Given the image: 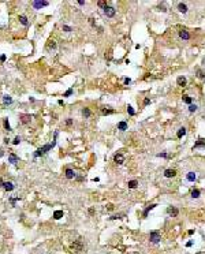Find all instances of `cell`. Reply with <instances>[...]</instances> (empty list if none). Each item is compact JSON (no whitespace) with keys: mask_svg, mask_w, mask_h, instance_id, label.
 I'll return each mask as SVG.
<instances>
[{"mask_svg":"<svg viewBox=\"0 0 205 254\" xmlns=\"http://www.w3.org/2000/svg\"><path fill=\"white\" fill-rule=\"evenodd\" d=\"M156 206H157L156 204H152V205H149V206H148V208H146L145 210H144V217H146V216H148V213H149L150 210H152V209H155Z\"/></svg>","mask_w":205,"mask_h":254,"instance_id":"17","label":"cell"},{"mask_svg":"<svg viewBox=\"0 0 205 254\" xmlns=\"http://www.w3.org/2000/svg\"><path fill=\"white\" fill-rule=\"evenodd\" d=\"M48 48L49 49H55L56 48V42L53 41V40H51V41L48 42Z\"/></svg>","mask_w":205,"mask_h":254,"instance_id":"29","label":"cell"},{"mask_svg":"<svg viewBox=\"0 0 205 254\" xmlns=\"http://www.w3.org/2000/svg\"><path fill=\"white\" fill-rule=\"evenodd\" d=\"M130 82H131V79H130V78H126V79H125V84L126 85H129Z\"/></svg>","mask_w":205,"mask_h":254,"instance_id":"42","label":"cell"},{"mask_svg":"<svg viewBox=\"0 0 205 254\" xmlns=\"http://www.w3.org/2000/svg\"><path fill=\"white\" fill-rule=\"evenodd\" d=\"M63 30L67 31V33H70V31H73V29L70 28V26H67V25H63Z\"/></svg>","mask_w":205,"mask_h":254,"instance_id":"32","label":"cell"},{"mask_svg":"<svg viewBox=\"0 0 205 254\" xmlns=\"http://www.w3.org/2000/svg\"><path fill=\"white\" fill-rule=\"evenodd\" d=\"M183 101H185V103H186V104L191 105V98L189 97V96H183Z\"/></svg>","mask_w":205,"mask_h":254,"instance_id":"30","label":"cell"},{"mask_svg":"<svg viewBox=\"0 0 205 254\" xmlns=\"http://www.w3.org/2000/svg\"><path fill=\"white\" fill-rule=\"evenodd\" d=\"M178 10L181 11V12H183V14H186V12H187V6L183 4V3H179L178 4Z\"/></svg>","mask_w":205,"mask_h":254,"instance_id":"16","label":"cell"},{"mask_svg":"<svg viewBox=\"0 0 205 254\" xmlns=\"http://www.w3.org/2000/svg\"><path fill=\"white\" fill-rule=\"evenodd\" d=\"M19 118H21V123H22V124H28V123L31 120V116L30 115H26V113H22Z\"/></svg>","mask_w":205,"mask_h":254,"instance_id":"8","label":"cell"},{"mask_svg":"<svg viewBox=\"0 0 205 254\" xmlns=\"http://www.w3.org/2000/svg\"><path fill=\"white\" fill-rule=\"evenodd\" d=\"M71 94H73V89H68V90H67L66 93H64V96H63V97H70Z\"/></svg>","mask_w":205,"mask_h":254,"instance_id":"33","label":"cell"},{"mask_svg":"<svg viewBox=\"0 0 205 254\" xmlns=\"http://www.w3.org/2000/svg\"><path fill=\"white\" fill-rule=\"evenodd\" d=\"M114 109H107V108H103V109H101V113H103V115H111V113H114Z\"/></svg>","mask_w":205,"mask_h":254,"instance_id":"26","label":"cell"},{"mask_svg":"<svg viewBox=\"0 0 205 254\" xmlns=\"http://www.w3.org/2000/svg\"><path fill=\"white\" fill-rule=\"evenodd\" d=\"M71 250L75 251V253H79V251L84 250V243H82V240H81V239L74 240V243L71 245Z\"/></svg>","mask_w":205,"mask_h":254,"instance_id":"2","label":"cell"},{"mask_svg":"<svg viewBox=\"0 0 205 254\" xmlns=\"http://www.w3.org/2000/svg\"><path fill=\"white\" fill-rule=\"evenodd\" d=\"M63 217V210H56L55 213H53V219L55 220H59Z\"/></svg>","mask_w":205,"mask_h":254,"instance_id":"20","label":"cell"},{"mask_svg":"<svg viewBox=\"0 0 205 254\" xmlns=\"http://www.w3.org/2000/svg\"><path fill=\"white\" fill-rule=\"evenodd\" d=\"M157 156H159V157H168V154L167 153H159Z\"/></svg>","mask_w":205,"mask_h":254,"instance_id":"41","label":"cell"},{"mask_svg":"<svg viewBox=\"0 0 205 254\" xmlns=\"http://www.w3.org/2000/svg\"><path fill=\"white\" fill-rule=\"evenodd\" d=\"M82 115H84L85 118H89V116L92 115L90 109H89V108H84V109H82Z\"/></svg>","mask_w":205,"mask_h":254,"instance_id":"24","label":"cell"},{"mask_svg":"<svg viewBox=\"0 0 205 254\" xmlns=\"http://www.w3.org/2000/svg\"><path fill=\"white\" fill-rule=\"evenodd\" d=\"M56 137H58V131L55 132V135H53V141H52V143H48V145H44L42 148H40V149H37L36 150V153H34V157H38V156H44V154L47 153V152H49V150L52 149L53 146L56 145Z\"/></svg>","mask_w":205,"mask_h":254,"instance_id":"1","label":"cell"},{"mask_svg":"<svg viewBox=\"0 0 205 254\" xmlns=\"http://www.w3.org/2000/svg\"><path fill=\"white\" fill-rule=\"evenodd\" d=\"M167 213L171 216V217H176L178 213H179V210H178L176 208H174V206H170V208L167 209Z\"/></svg>","mask_w":205,"mask_h":254,"instance_id":"6","label":"cell"},{"mask_svg":"<svg viewBox=\"0 0 205 254\" xmlns=\"http://www.w3.org/2000/svg\"><path fill=\"white\" fill-rule=\"evenodd\" d=\"M189 111H190V112H195V111H197V105H194V104L189 105Z\"/></svg>","mask_w":205,"mask_h":254,"instance_id":"31","label":"cell"},{"mask_svg":"<svg viewBox=\"0 0 205 254\" xmlns=\"http://www.w3.org/2000/svg\"><path fill=\"white\" fill-rule=\"evenodd\" d=\"M3 103L6 105H10V104H12V98L10 96H3Z\"/></svg>","mask_w":205,"mask_h":254,"instance_id":"19","label":"cell"},{"mask_svg":"<svg viewBox=\"0 0 205 254\" xmlns=\"http://www.w3.org/2000/svg\"><path fill=\"white\" fill-rule=\"evenodd\" d=\"M149 238H150V242H153V243H159L160 239H161V238H160V234L157 232V231H152Z\"/></svg>","mask_w":205,"mask_h":254,"instance_id":"4","label":"cell"},{"mask_svg":"<svg viewBox=\"0 0 205 254\" xmlns=\"http://www.w3.org/2000/svg\"><path fill=\"white\" fill-rule=\"evenodd\" d=\"M66 124L67 126H71V124H73V120H71V119H67V120H66Z\"/></svg>","mask_w":205,"mask_h":254,"instance_id":"39","label":"cell"},{"mask_svg":"<svg viewBox=\"0 0 205 254\" xmlns=\"http://www.w3.org/2000/svg\"><path fill=\"white\" fill-rule=\"evenodd\" d=\"M115 8L114 7H109V6H107V7L104 8V14L107 15L108 18H112V17H115Z\"/></svg>","mask_w":205,"mask_h":254,"instance_id":"5","label":"cell"},{"mask_svg":"<svg viewBox=\"0 0 205 254\" xmlns=\"http://www.w3.org/2000/svg\"><path fill=\"white\" fill-rule=\"evenodd\" d=\"M3 183H4V182L1 180V178H0V187H3Z\"/></svg>","mask_w":205,"mask_h":254,"instance_id":"48","label":"cell"},{"mask_svg":"<svg viewBox=\"0 0 205 254\" xmlns=\"http://www.w3.org/2000/svg\"><path fill=\"white\" fill-rule=\"evenodd\" d=\"M78 4H79V6H84V4H85V1H82V0H79V1H78Z\"/></svg>","mask_w":205,"mask_h":254,"instance_id":"46","label":"cell"},{"mask_svg":"<svg viewBox=\"0 0 205 254\" xmlns=\"http://www.w3.org/2000/svg\"><path fill=\"white\" fill-rule=\"evenodd\" d=\"M122 217H125V215H115V216H112L111 219L112 220H116V219H122Z\"/></svg>","mask_w":205,"mask_h":254,"instance_id":"36","label":"cell"},{"mask_svg":"<svg viewBox=\"0 0 205 254\" xmlns=\"http://www.w3.org/2000/svg\"><path fill=\"white\" fill-rule=\"evenodd\" d=\"M186 178H187V180H189V182H194V180H195V178H197V175H195L194 172H189Z\"/></svg>","mask_w":205,"mask_h":254,"instance_id":"21","label":"cell"},{"mask_svg":"<svg viewBox=\"0 0 205 254\" xmlns=\"http://www.w3.org/2000/svg\"><path fill=\"white\" fill-rule=\"evenodd\" d=\"M176 84L179 85V86H186L187 81H186V78H185V77H179V78L176 79Z\"/></svg>","mask_w":205,"mask_h":254,"instance_id":"15","label":"cell"},{"mask_svg":"<svg viewBox=\"0 0 205 254\" xmlns=\"http://www.w3.org/2000/svg\"><path fill=\"white\" fill-rule=\"evenodd\" d=\"M197 74H198V77H200V78H204V74H202V71H201V70H198V71H197Z\"/></svg>","mask_w":205,"mask_h":254,"instance_id":"38","label":"cell"},{"mask_svg":"<svg viewBox=\"0 0 205 254\" xmlns=\"http://www.w3.org/2000/svg\"><path fill=\"white\" fill-rule=\"evenodd\" d=\"M107 209H108V210H112V209H114V205H112V204H108V205H107Z\"/></svg>","mask_w":205,"mask_h":254,"instance_id":"40","label":"cell"},{"mask_svg":"<svg viewBox=\"0 0 205 254\" xmlns=\"http://www.w3.org/2000/svg\"><path fill=\"white\" fill-rule=\"evenodd\" d=\"M127 127H129V126H127V123H126V122H119L118 123V130H120V131H126Z\"/></svg>","mask_w":205,"mask_h":254,"instance_id":"14","label":"cell"},{"mask_svg":"<svg viewBox=\"0 0 205 254\" xmlns=\"http://www.w3.org/2000/svg\"><path fill=\"white\" fill-rule=\"evenodd\" d=\"M160 11H163V12H166V11H167V10H166V7H164V6H161V7H160Z\"/></svg>","mask_w":205,"mask_h":254,"instance_id":"45","label":"cell"},{"mask_svg":"<svg viewBox=\"0 0 205 254\" xmlns=\"http://www.w3.org/2000/svg\"><path fill=\"white\" fill-rule=\"evenodd\" d=\"M89 213H90V215H93V213H94V210H93V208H90V209H89Z\"/></svg>","mask_w":205,"mask_h":254,"instance_id":"47","label":"cell"},{"mask_svg":"<svg viewBox=\"0 0 205 254\" xmlns=\"http://www.w3.org/2000/svg\"><path fill=\"white\" fill-rule=\"evenodd\" d=\"M19 22H21L23 26H28L29 22H28V18L25 17V15H19Z\"/></svg>","mask_w":205,"mask_h":254,"instance_id":"18","label":"cell"},{"mask_svg":"<svg viewBox=\"0 0 205 254\" xmlns=\"http://www.w3.org/2000/svg\"><path fill=\"white\" fill-rule=\"evenodd\" d=\"M19 142H21V138H19V137H15L14 141H12V143H14V145H19Z\"/></svg>","mask_w":205,"mask_h":254,"instance_id":"34","label":"cell"},{"mask_svg":"<svg viewBox=\"0 0 205 254\" xmlns=\"http://www.w3.org/2000/svg\"><path fill=\"white\" fill-rule=\"evenodd\" d=\"M149 103H150V100H149V98H145V101H144V104H145V105H148V104H149Z\"/></svg>","mask_w":205,"mask_h":254,"instance_id":"43","label":"cell"},{"mask_svg":"<svg viewBox=\"0 0 205 254\" xmlns=\"http://www.w3.org/2000/svg\"><path fill=\"white\" fill-rule=\"evenodd\" d=\"M127 112H129V115H131V116L134 115V113H136V112H134V109H133V108L130 107V105L127 107Z\"/></svg>","mask_w":205,"mask_h":254,"instance_id":"35","label":"cell"},{"mask_svg":"<svg viewBox=\"0 0 205 254\" xmlns=\"http://www.w3.org/2000/svg\"><path fill=\"white\" fill-rule=\"evenodd\" d=\"M179 37L182 40H190V33L187 30H181L179 31Z\"/></svg>","mask_w":205,"mask_h":254,"instance_id":"11","label":"cell"},{"mask_svg":"<svg viewBox=\"0 0 205 254\" xmlns=\"http://www.w3.org/2000/svg\"><path fill=\"white\" fill-rule=\"evenodd\" d=\"M66 178L67 179H74L75 178V174H74V171L71 168H67L66 169Z\"/></svg>","mask_w":205,"mask_h":254,"instance_id":"13","label":"cell"},{"mask_svg":"<svg viewBox=\"0 0 205 254\" xmlns=\"http://www.w3.org/2000/svg\"><path fill=\"white\" fill-rule=\"evenodd\" d=\"M3 123H4V129L7 130V131H11V126H10V123H8V119H4Z\"/></svg>","mask_w":205,"mask_h":254,"instance_id":"28","label":"cell"},{"mask_svg":"<svg viewBox=\"0 0 205 254\" xmlns=\"http://www.w3.org/2000/svg\"><path fill=\"white\" fill-rule=\"evenodd\" d=\"M98 7H103V8H105L107 7V3H105V1H98Z\"/></svg>","mask_w":205,"mask_h":254,"instance_id":"37","label":"cell"},{"mask_svg":"<svg viewBox=\"0 0 205 254\" xmlns=\"http://www.w3.org/2000/svg\"><path fill=\"white\" fill-rule=\"evenodd\" d=\"M201 146H205V141L204 139H198L197 142L194 143V148H201Z\"/></svg>","mask_w":205,"mask_h":254,"instance_id":"25","label":"cell"},{"mask_svg":"<svg viewBox=\"0 0 205 254\" xmlns=\"http://www.w3.org/2000/svg\"><path fill=\"white\" fill-rule=\"evenodd\" d=\"M200 194H201V193H200L198 188H193V190H191V197H193V198H198Z\"/></svg>","mask_w":205,"mask_h":254,"instance_id":"22","label":"cell"},{"mask_svg":"<svg viewBox=\"0 0 205 254\" xmlns=\"http://www.w3.org/2000/svg\"><path fill=\"white\" fill-rule=\"evenodd\" d=\"M48 4H49V1H45V0H44V1H37V0H36V1L31 3V6H33L34 10H41L42 7H47Z\"/></svg>","mask_w":205,"mask_h":254,"instance_id":"3","label":"cell"},{"mask_svg":"<svg viewBox=\"0 0 205 254\" xmlns=\"http://www.w3.org/2000/svg\"><path fill=\"white\" fill-rule=\"evenodd\" d=\"M176 175V171L175 169H166L164 171V176L166 178H174Z\"/></svg>","mask_w":205,"mask_h":254,"instance_id":"12","label":"cell"},{"mask_svg":"<svg viewBox=\"0 0 205 254\" xmlns=\"http://www.w3.org/2000/svg\"><path fill=\"white\" fill-rule=\"evenodd\" d=\"M18 160H19V159H18V156L15 153H10L8 154V163H11V164H17L18 163Z\"/></svg>","mask_w":205,"mask_h":254,"instance_id":"9","label":"cell"},{"mask_svg":"<svg viewBox=\"0 0 205 254\" xmlns=\"http://www.w3.org/2000/svg\"><path fill=\"white\" fill-rule=\"evenodd\" d=\"M0 60H1V62H4V60H6V55H1V56H0Z\"/></svg>","mask_w":205,"mask_h":254,"instance_id":"44","label":"cell"},{"mask_svg":"<svg viewBox=\"0 0 205 254\" xmlns=\"http://www.w3.org/2000/svg\"><path fill=\"white\" fill-rule=\"evenodd\" d=\"M114 160H115V163H116V164H119V165H120V164L125 163V157H123V154L118 153V154H115Z\"/></svg>","mask_w":205,"mask_h":254,"instance_id":"10","label":"cell"},{"mask_svg":"<svg viewBox=\"0 0 205 254\" xmlns=\"http://www.w3.org/2000/svg\"><path fill=\"white\" fill-rule=\"evenodd\" d=\"M185 134H186V129H185V127H181V129H179V131L176 132V137H178V138H182Z\"/></svg>","mask_w":205,"mask_h":254,"instance_id":"23","label":"cell"},{"mask_svg":"<svg viewBox=\"0 0 205 254\" xmlns=\"http://www.w3.org/2000/svg\"><path fill=\"white\" fill-rule=\"evenodd\" d=\"M3 188L6 190V191H12L15 188V186H14V183H11V182H4L3 183Z\"/></svg>","mask_w":205,"mask_h":254,"instance_id":"7","label":"cell"},{"mask_svg":"<svg viewBox=\"0 0 205 254\" xmlns=\"http://www.w3.org/2000/svg\"><path fill=\"white\" fill-rule=\"evenodd\" d=\"M137 186H138V182L137 180H130L129 182V188H137Z\"/></svg>","mask_w":205,"mask_h":254,"instance_id":"27","label":"cell"}]
</instances>
